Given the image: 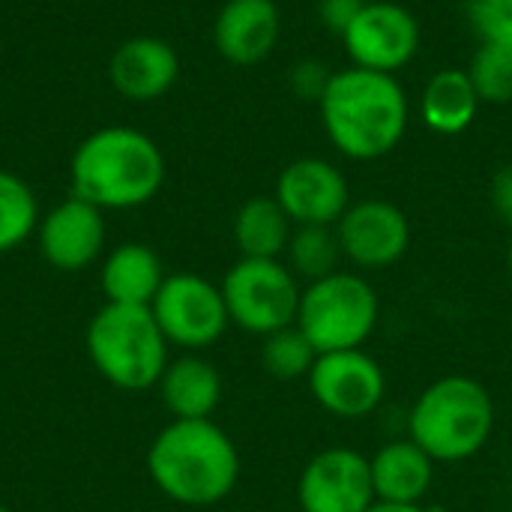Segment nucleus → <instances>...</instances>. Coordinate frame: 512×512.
Returning <instances> with one entry per match:
<instances>
[{"label": "nucleus", "instance_id": "obj_3", "mask_svg": "<svg viewBox=\"0 0 512 512\" xmlns=\"http://www.w3.org/2000/svg\"><path fill=\"white\" fill-rule=\"evenodd\" d=\"M72 195L105 210H132L153 201L165 183L159 144L132 126H102L90 132L69 162Z\"/></svg>", "mask_w": 512, "mask_h": 512}, {"label": "nucleus", "instance_id": "obj_24", "mask_svg": "<svg viewBox=\"0 0 512 512\" xmlns=\"http://www.w3.org/2000/svg\"><path fill=\"white\" fill-rule=\"evenodd\" d=\"M318 360V351L315 345L306 339V333L291 324V327H282L270 336H264V345H261V366L267 369V375L279 378V381H300V378H309L312 366Z\"/></svg>", "mask_w": 512, "mask_h": 512}, {"label": "nucleus", "instance_id": "obj_4", "mask_svg": "<svg viewBox=\"0 0 512 512\" xmlns=\"http://www.w3.org/2000/svg\"><path fill=\"white\" fill-rule=\"evenodd\" d=\"M495 432L492 393L468 375L432 381L411 405L408 438L435 462L456 465L474 459Z\"/></svg>", "mask_w": 512, "mask_h": 512}, {"label": "nucleus", "instance_id": "obj_12", "mask_svg": "<svg viewBox=\"0 0 512 512\" xmlns=\"http://www.w3.org/2000/svg\"><path fill=\"white\" fill-rule=\"evenodd\" d=\"M375 501L369 459L351 447L315 453L297 480V504L303 512H369Z\"/></svg>", "mask_w": 512, "mask_h": 512}, {"label": "nucleus", "instance_id": "obj_19", "mask_svg": "<svg viewBox=\"0 0 512 512\" xmlns=\"http://www.w3.org/2000/svg\"><path fill=\"white\" fill-rule=\"evenodd\" d=\"M165 282L159 255L144 243H120L102 261L99 285L105 303L117 306H150Z\"/></svg>", "mask_w": 512, "mask_h": 512}, {"label": "nucleus", "instance_id": "obj_29", "mask_svg": "<svg viewBox=\"0 0 512 512\" xmlns=\"http://www.w3.org/2000/svg\"><path fill=\"white\" fill-rule=\"evenodd\" d=\"M489 201H492L495 216L512 231V165H504V168L492 177Z\"/></svg>", "mask_w": 512, "mask_h": 512}, {"label": "nucleus", "instance_id": "obj_28", "mask_svg": "<svg viewBox=\"0 0 512 512\" xmlns=\"http://www.w3.org/2000/svg\"><path fill=\"white\" fill-rule=\"evenodd\" d=\"M366 0H318V18L321 24L342 39V33L354 24Z\"/></svg>", "mask_w": 512, "mask_h": 512}, {"label": "nucleus", "instance_id": "obj_1", "mask_svg": "<svg viewBox=\"0 0 512 512\" xmlns=\"http://www.w3.org/2000/svg\"><path fill=\"white\" fill-rule=\"evenodd\" d=\"M318 108L330 144L354 162L393 153L408 129V93L387 72L360 66L333 72Z\"/></svg>", "mask_w": 512, "mask_h": 512}, {"label": "nucleus", "instance_id": "obj_10", "mask_svg": "<svg viewBox=\"0 0 512 512\" xmlns=\"http://www.w3.org/2000/svg\"><path fill=\"white\" fill-rule=\"evenodd\" d=\"M417 15L393 0H366L354 24L342 33L351 66L396 75L420 51Z\"/></svg>", "mask_w": 512, "mask_h": 512}, {"label": "nucleus", "instance_id": "obj_31", "mask_svg": "<svg viewBox=\"0 0 512 512\" xmlns=\"http://www.w3.org/2000/svg\"><path fill=\"white\" fill-rule=\"evenodd\" d=\"M507 270H510V279H512V237H510V246H507Z\"/></svg>", "mask_w": 512, "mask_h": 512}, {"label": "nucleus", "instance_id": "obj_22", "mask_svg": "<svg viewBox=\"0 0 512 512\" xmlns=\"http://www.w3.org/2000/svg\"><path fill=\"white\" fill-rule=\"evenodd\" d=\"M282 258H285L288 270L306 285L339 273L342 261H345L333 225H294Z\"/></svg>", "mask_w": 512, "mask_h": 512}, {"label": "nucleus", "instance_id": "obj_14", "mask_svg": "<svg viewBox=\"0 0 512 512\" xmlns=\"http://www.w3.org/2000/svg\"><path fill=\"white\" fill-rule=\"evenodd\" d=\"M39 255L63 273L90 267L105 249V216L90 201L72 195L54 204L36 225Z\"/></svg>", "mask_w": 512, "mask_h": 512}, {"label": "nucleus", "instance_id": "obj_23", "mask_svg": "<svg viewBox=\"0 0 512 512\" xmlns=\"http://www.w3.org/2000/svg\"><path fill=\"white\" fill-rule=\"evenodd\" d=\"M39 225V204L33 189L12 171L0 168V255L18 249Z\"/></svg>", "mask_w": 512, "mask_h": 512}, {"label": "nucleus", "instance_id": "obj_6", "mask_svg": "<svg viewBox=\"0 0 512 512\" xmlns=\"http://www.w3.org/2000/svg\"><path fill=\"white\" fill-rule=\"evenodd\" d=\"M378 291L363 273L339 270L309 282L300 294L297 327L318 354L363 348L378 327Z\"/></svg>", "mask_w": 512, "mask_h": 512}, {"label": "nucleus", "instance_id": "obj_18", "mask_svg": "<svg viewBox=\"0 0 512 512\" xmlns=\"http://www.w3.org/2000/svg\"><path fill=\"white\" fill-rule=\"evenodd\" d=\"M156 387L174 420H210L222 402V375L198 354L171 360Z\"/></svg>", "mask_w": 512, "mask_h": 512}, {"label": "nucleus", "instance_id": "obj_32", "mask_svg": "<svg viewBox=\"0 0 512 512\" xmlns=\"http://www.w3.org/2000/svg\"><path fill=\"white\" fill-rule=\"evenodd\" d=\"M0 512H12V510H9V507H3V504H0Z\"/></svg>", "mask_w": 512, "mask_h": 512}, {"label": "nucleus", "instance_id": "obj_26", "mask_svg": "<svg viewBox=\"0 0 512 512\" xmlns=\"http://www.w3.org/2000/svg\"><path fill=\"white\" fill-rule=\"evenodd\" d=\"M462 6L480 42L512 48V0H465Z\"/></svg>", "mask_w": 512, "mask_h": 512}, {"label": "nucleus", "instance_id": "obj_15", "mask_svg": "<svg viewBox=\"0 0 512 512\" xmlns=\"http://www.w3.org/2000/svg\"><path fill=\"white\" fill-rule=\"evenodd\" d=\"M180 75V57L171 42L159 36H132L120 42L108 60L111 87L132 102L162 99Z\"/></svg>", "mask_w": 512, "mask_h": 512}, {"label": "nucleus", "instance_id": "obj_8", "mask_svg": "<svg viewBox=\"0 0 512 512\" xmlns=\"http://www.w3.org/2000/svg\"><path fill=\"white\" fill-rule=\"evenodd\" d=\"M150 312L168 345H177L189 354L216 345L231 324L222 288L198 273L165 276Z\"/></svg>", "mask_w": 512, "mask_h": 512}, {"label": "nucleus", "instance_id": "obj_30", "mask_svg": "<svg viewBox=\"0 0 512 512\" xmlns=\"http://www.w3.org/2000/svg\"><path fill=\"white\" fill-rule=\"evenodd\" d=\"M369 512H438L429 510L426 504H390V501H375Z\"/></svg>", "mask_w": 512, "mask_h": 512}, {"label": "nucleus", "instance_id": "obj_27", "mask_svg": "<svg viewBox=\"0 0 512 512\" xmlns=\"http://www.w3.org/2000/svg\"><path fill=\"white\" fill-rule=\"evenodd\" d=\"M330 69H327V63H321V60H312V57H306V60H300V63H294L291 66V75H288V84H291V90L300 96V99H321V93L327 90V81H330Z\"/></svg>", "mask_w": 512, "mask_h": 512}, {"label": "nucleus", "instance_id": "obj_9", "mask_svg": "<svg viewBox=\"0 0 512 512\" xmlns=\"http://www.w3.org/2000/svg\"><path fill=\"white\" fill-rule=\"evenodd\" d=\"M306 384L315 405L339 420H363L387 396V375L363 348L318 354Z\"/></svg>", "mask_w": 512, "mask_h": 512}, {"label": "nucleus", "instance_id": "obj_21", "mask_svg": "<svg viewBox=\"0 0 512 512\" xmlns=\"http://www.w3.org/2000/svg\"><path fill=\"white\" fill-rule=\"evenodd\" d=\"M294 222L273 195L249 198L234 216V243L240 258H282Z\"/></svg>", "mask_w": 512, "mask_h": 512}, {"label": "nucleus", "instance_id": "obj_13", "mask_svg": "<svg viewBox=\"0 0 512 512\" xmlns=\"http://www.w3.org/2000/svg\"><path fill=\"white\" fill-rule=\"evenodd\" d=\"M273 198L294 225H336L351 204V186L333 162L303 156L282 168Z\"/></svg>", "mask_w": 512, "mask_h": 512}, {"label": "nucleus", "instance_id": "obj_2", "mask_svg": "<svg viewBox=\"0 0 512 512\" xmlns=\"http://www.w3.org/2000/svg\"><path fill=\"white\" fill-rule=\"evenodd\" d=\"M156 489L183 507H213L240 480V453L213 420H171L147 450Z\"/></svg>", "mask_w": 512, "mask_h": 512}, {"label": "nucleus", "instance_id": "obj_7", "mask_svg": "<svg viewBox=\"0 0 512 512\" xmlns=\"http://www.w3.org/2000/svg\"><path fill=\"white\" fill-rule=\"evenodd\" d=\"M222 297L231 324L252 336H270L297 324L300 279L282 258H240L222 279Z\"/></svg>", "mask_w": 512, "mask_h": 512}, {"label": "nucleus", "instance_id": "obj_11", "mask_svg": "<svg viewBox=\"0 0 512 512\" xmlns=\"http://www.w3.org/2000/svg\"><path fill=\"white\" fill-rule=\"evenodd\" d=\"M342 255L357 270H387L399 264L411 246V222L399 204L384 198L351 201L333 225Z\"/></svg>", "mask_w": 512, "mask_h": 512}, {"label": "nucleus", "instance_id": "obj_25", "mask_svg": "<svg viewBox=\"0 0 512 512\" xmlns=\"http://www.w3.org/2000/svg\"><path fill=\"white\" fill-rule=\"evenodd\" d=\"M468 78L480 102L504 105L512 99V48L480 42L468 63Z\"/></svg>", "mask_w": 512, "mask_h": 512}, {"label": "nucleus", "instance_id": "obj_5", "mask_svg": "<svg viewBox=\"0 0 512 512\" xmlns=\"http://www.w3.org/2000/svg\"><path fill=\"white\" fill-rule=\"evenodd\" d=\"M87 354L96 372L126 393L156 387L171 363L168 339L162 336L150 306L105 303L87 327Z\"/></svg>", "mask_w": 512, "mask_h": 512}, {"label": "nucleus", "instance_id": "obj_20", "mask_svg": "<svg viewBox=\"0 0 512 512\" xmlns=\"http://www.w3.org/2000/svg\"><path fill=\"white\" fill-rule=\"evenodd\" d=\"M480 105L483 102L468 78V69L459 66H447L435 72L420 93V117L438 135L465 132L474 123Z\"/></svg>", "mask_w": 512, "mask_h": 512}, {"label": "nucleus", "instance_id": "obj_17", "mask_svg": "<svg viewBox=\"0 0 512 512\" xmlns=\"http://www.w3.org/2000/svg\"><path fill=\"white\" fill-rule=\"evenodd\" d=\"M435 459L411 438L387 441L372 459V486L378 501L390 504H423L435 483Z\"/></svg>", "mask_w": 512, "mask_h": 512}, {"label": "nucleus", "instance_id": "obj_16", "mask_svg": "<svg viewBox=\"0 0 512 512\" xmlns=\"http://www.w3.org/2000/svg\"><path fill=\"white\" fill-rule=\"evenodd\" d=\"M282 15L273 0H225L213 21V45L234 66H255L273 54Z\"/></svg>", "mask_w": 512, "mask_h": 512}]
</instances>
